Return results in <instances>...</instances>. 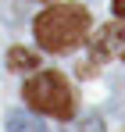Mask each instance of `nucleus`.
Segmentation results:
<instances>
[{
  "mask_svg": "<svg viewBox=\"0 0 125 132\" xmlns=\"http://www.w3.org/2000/svg\"><path fill=\"white\" fill-rule=\"evenodd\" d=\"M111 7H114V14H118V18H125V0H114Z\"/></svg>",
  "mask_w": 125,
  "mask_h": 132,
  "instance_id": "0eeeda50",
  "label": "nucleus"
},
{
  "mask_svg": "<svg viewBox=\"0 0 125 132\" xmlns=\"http://www.w3.org/2000/svg\"><path fill=\"white\" fill-rule=\"evenodd\" d=\"M21 96H25V104L32 111H40V114H50V118H57V121H72L75 118V93L68 86V79H64L61 71H36L25 89H21Z\"/></svg>",
  "mask_w": 125,
  "mask_h": 132,
  "instance_id": "f03ea898",
  "label": "nucleus"
},
{
  "mask_svg": "<svg viewBox=\"0 0 125 132\" xmlns=\"http://www.w3.org/2000/svg\"><path fill=\"white\" fill-rule=\"evenodd\" d=\"M40 4H57V0H40Z\"/></svg>",
  "mask_w": 125,
  "mask_h": 132,
  "instance_id": "6e6552de",
  "label": "nucleus"
},
{
  "mask_svg": "<svg viewBox=\"0 0 125 132\" xmlns=\"http://www.w3.org/2000/svg\"><path fill=\"white\" fill-rule=\"evenodd\" d=\"M68 132H104V125H100V118H97V114H89L82 125H68Z\"/></svg>",
  "mask_w": 125,
  "mask_h": 132,
  "instance_id": "423d86ee",
  "label": "nucleus"
},
{
  "mask_svg": "<svg viewBox=\"0 0 125 132\" xmlns=\"http://www.w3.org/2000/svg\"><path fill=\"white\" fill-rule=\"evenodd\" d=\"M32 32L46 54H68L89 39V11L82 4H50L36 14Z\"/></svg>",
  "mask_w": 125,
  "mask_h": 132,
  "instance_id": "f257e3e1",
  "label": "nucleus"
},
{
  "mask_svg": "<svg viewBox=\"0 0 125 132\" xmlns=\"http://www.w3.org/2000/svg\"><path fill=\"white\" fill-rule=\"evenodd\" d=\"M7 64L14 68V71H32V68L40 64V57H36L32 50H21V46H14V50L7 54Z\"/></svg>",
  "mask_w": 125,
  "mask_h": 132,
  "instance_id": "39448f33",
  "label": "nucleus"
},
{
  "mask_svg": "<svg viewBox=\"0 0 125 132\" xmlns=\"http://www.w3.org/2000/svg\"><path fill=\"white\" fill-rule=\"evenodd\" d=\"M7 132H46L40 118L25 114V111H11L7 114Z\"/></svg>",
  "mask_w": 125,
  "mask_h": 132,
  "instance_id": "20e7f679",
  "label": "nucleus"
},
{
  "mask_svg": "<svg viewBox=\"0 0 125 132\" xmlns=\"http://www.w3.org/2000/svg\"><path fill=\"white\" fill-rule=\"evenodd\" d=\"M89 54H93V61H107V57L125 61V18L122 22H107L89 39Z\"/></svg>",
  "mask_w": 125,
  "mask_h": 132,
  "instance_id": "7ed1b4c3",
  "label": "nucleus"
}]
</instances>
